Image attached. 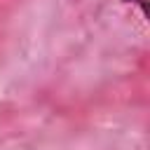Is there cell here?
<instances>
[{
	"label": "cell",
	"instance_id": "obj_1",
	"mask_svg": "<svg viewBox=\"0 0 150 150\" xmlns=\"http://www.w3.org/2000/svg\"><path fill=\"white\" fill-rule=\"evenodd\" d=\"M134 2H138V5H141V7L145 9V0H134Z\"/></svg>",
	"mask_w": 150,
	"mask_h": 150
}]
</instances>
